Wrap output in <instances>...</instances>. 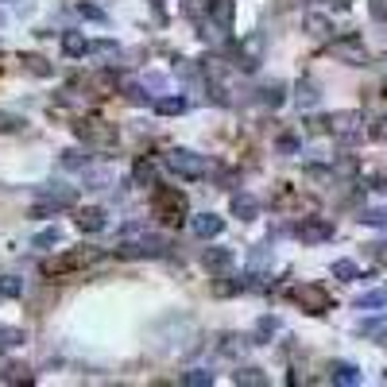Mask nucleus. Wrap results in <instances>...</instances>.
<instances>
[{
	"label": "nucleus",
	"instance_id": "31",
	"mask_svg": "<svg viewBox=\"0 0 387 387\" xmlns=\"http://www.w3.org/2000/svg\"><path fill=\"white\" fill-rule=\"evenodd\" d=\"M62 167H70V171L78 167V171H81V167H89V155H86V151H66V155H62Z\"/></svg>",
	"mask_w": 387,
	"mask_h": 387
},
{
	"label": "nucleus",
	"instance_id": "12",
	"mask_svg": "<svg viewBox=\"0 0 387 387\" xmlns=\"http://www.w3.org/2000/svg\"><path fill=\"white\" fill-rule=\"evenodd\" d=\"M329 380L341 383V387H357L360 383V368L349 364V360H333V364H329Z\"/></svg>",
	"mask_w": 387,
	"mask_h": 387
},
{
	"label": "nucleus",
	"instance_id": "34",
	"mask_svg": "<svg viewBox=\"0 0 387 387\" xmlns=\"http://www.w3.org/2000/svg\"><path fill=\"white\" fill-rule=\"evenodd\" d=\"M183 12H186V16H197V12H209V0H186V4H183Z\"/></svg>",
	"mask_w": 387,
	"mask_h": 387
},
{
	"label": "nucleus",
	"instance_id": "9",
	"mask_svg": "<svg viewBox=\"0 0 387 387\" xmlns=\"http://www.w3.org/2000/svg\"><path fill=\"white\" fill-rule=\"evenodd\" d=\"M202 267L221 275V271L233 267V248H202Z\"/></svg>",
	"mask_w": 387,
	"mask_h": 387
},
{
	"label": "nucleus",
	"instance_id": "24",
	"mask_svg": "<svg viewBox=\"0 0 387 387\" xmlns=\"http://www.w3.org/2000/svg\"><path fill=\"white\" fill-rule=\"evenodd\" d=\"M183 109H186L183 97H159V101H155V112H163V117H178Z\"/></svg>",
	"mask_w": 387,
	"mask_h": 387
},
{
	"label": "nucleus",
	"instance_id": "18",
	"mask_svg": "<svg viewBox=\"0 0 387 387\" xmlns=\"http://www.w3.org/2000/svg\"><path fill=\"white\" fill-rule=\"evenodd\" d=\"M267 267H271V248L267 244H256L248 252V271H267Z\"/></svg>",
	"mask_w": 387,
	"mask_h": 387
},
{
	"label": "nucleus",
	"instance_id": "7",
	"mask_svg": "<svg viewBox=\"0 0 387 387\" xmlns=\"http://www.w3.org/2000/svg\"><path fill=\"white\" fill-rule=\"evenodd\" d=\"M329 132L341 136V139H357L360 136V117L357 112H333V117H329Z\"/></svg>",
	"mask_w": 387,
	"mask_h": 387
},
{
	"label": "nucleus",
	"instance_id": "15",
	"mask_svg": "<svg viewBox=\"0 0 387 387\" xmlns=\"http://www.w3.org/2000/svg\"><path fill=\"white\" fill-rule=\"evenodd\" d=\"M302 28H306L314 39H329V35H333V23H329V16H322V12H306Z\"/></svg>",
	"mask_w": 387,
	"mask_h": 387
},
{
	"label": "nucleus",
	"instance_id": "39",
	"mask_svg": "<svg viewBox=\"0 0 387 387\" xmlns=\"http://www.w3.org/2000/svg\"><path fill=\"white\" fill-rule=\"evenodd\" d=\"M372 139H387V117L376 120V128H372Z\"/></svg>",
	"mask_w": 387,
	"mask_h": 387
},
{
	"label": "nucleus",
	"instance_id": "8",
	"mask_svg": "<svg viewBox=\"0 0 387 387\" xmlns=\"http://www.w3.org/2000/svg\"><path fill=\"white\" fill-rule=\"evenodd\" d=\"M74 132L81 139H89V144H109L112 139V128L101 125V120H74Z\"/></svg>",
	"mask_w": 387,
	"mask_h": 387
},
{
	"label": "nucleus",
	"instance_id": "28",
	"mask_svg": "<svg viewBox=\"0 0 387 387\" xmlns=\"http://www.w3.org/2000/svg\"><path fill=\"white\" fill-rule=\"evenodd\" d=\"M28 333L23 329H0V349H12V345H23Z\"/></svg>",
	"mask_w": 387,
	"mask_h": 387
},
{
	"label": "nucleus",
	"instance_id": "1",
	"mask_svg": "<svg viewBox=\"0 0 387 387\" xmlns=\"http://www.w3.org/2000/svg\"><path fill=\"white\" fill-rule=\"evenodd\" d=\"M287 299L299 302L306 314H325V310L333 306V299L325 294V287H318V283H299V287H291V291H287Z\"/></svg>",
	"mask_w": 387,
	"mask_h": 387
},
{
	"label": "nucleus",
	"instance_id": "42",
	"mask_svg": "<svg viewBox=\"0 0 387 387\" xmlns=\"http://www.w3.org/2000/svg\"><path fill=\"white\" fill-rule=\"evenodd\" d=\"M383 380H387V372H383Z\"/></svg>",
	"mask_w": 387,
	"mask_h": 387
},
{
	"label": "nucleus",
	"instance_id": "14",
	"mask_svg": "<svg viewBox=\"0 0 387 387\" xmlns=\"http://www.w3.org/2000/svg\"><path fill=\"white\" fill-rule=\"evenodd\" d=\"M74 225H78L81 233H101V229H105V209H97V205H86V209H78Z\"/></svg>",
	"mask_w": 387,
	"mask_h": 387
},
{
	"label": "nucleus",
	"instance_id": "41",
	"mask_svg": "<svg viewBox=\"0 0 387 387\" xmlns=\"http://www.w3.org/2000/svg\"><path fill=\"white\" fill-rule=\"evenodd\" d=\"M0 23H4V16H0Z\"/></svg>",
	"mask_w": 387,
	"mask_h": 387
},
{
	"label": "nucleus",
	"instance_id": "10",
	"mask_svg": "<svg viewBox=\"0 0 387 387\" xmlns=\"http://www.w3.org/2000/svg\"><path fill=\"white\" fill-rule=\"evenodd\" d=\"M229 209H233L236 221H256V217H260V202H256L252 194H233Z\"/></svg>",
	"mask_w": 387,
	"mask_h": 387
},
{
	"label": "nucleus",
	"instance_id": "40",
	"mask_svg": "<svg viewBox=\"0 0 387 387\" xmlns=\"http://www.w3.org/2000/svg\"><path fill=\"white\" fill-rule=\"evenodd\" d=\"M349 4H352V0H329V8H337V12H345Z\"/></svg>",
	"mask_w": 387,
	"mask_h": 387
},
{
	"label": "nucleus",
	"instance_id": "22",
	"mask_svg": "<svg viewBox=\"0 0 387 387\" xmlns=\"http://www.w3.org/2000/svg\"><path fill=\"white\" fill-rule=\"evenodd\" d=\"M275 151H279V155H299V151H302V139L294 136V132H283V136L275 139Z\"/></svg>",
	"mask_w": 387,
	"mask_h": 387
},
{
	"label": "nucleus",
	"instance_id": "11",
	"mask_svg": "<svg viewBox=\"0 0 387 387\" xmlns=\"http://www.w3.org/2000/svg\"><path fill=\"white\" fill-rule=\"evenodd\" d=\"M190 229H194V236H197V241H213V236H221L225 221H221V217H213V213H202V217H194V221H190Z\"/></svg>",
	"mask_w": 387,
	"mask_h": 387
},
{
	"label": "nucleus",
	"instance_id": "2",
	"mask_svg": "<svg viewBox=\"0 0 387 387\" xmlns=\"http://www.w3.org/2000/svg\"><path fill=\"white\" fill-rule=\"evenodd\" d=\"M163 167H167L171 175H178V178H202L205 159L194 155V151H186V147H175V151L163 155Z\"/></svg>",
	"mask_w": 387,
	"mask_h": 387
},
{
	"label": "nucleus",
	"instance_id": "19",
	"mask_svg": "<svg viewBox=\"0 0 387 387\" xmlns=\"http://www.w3.org/2000/svg\"><path fill=\"white\" fill-rule=\"evenodd\" d=\"M209 16L221 28H229V23H233V0H209Z\"/></svg>",
	"mask_w": 387,
	"mask_h": 387
},
{
	"label": "nucleus",
	"instance_id": "16",
	"mask_svg": "<svg viewBox=\"0 0 387 387\" xmlns=\"http://www.w3.org/2000/svg\"><path fill=\"white\" fill-rule=\"evenodd\" d=\"M294 105H299V109H314L318 105V86L314 81H299V86H294Z\"/></svg>",
	"mask_w": 387,
	"mask_h": 387
},
{
	"label": "nucleus",
	"instance_id": "3",
	"mask_svg": "<svg viewBox=\"0 0 387 387\" xmlns=\"http://www.w3.org/2000/svg\"><path fill=\"white\" fill-rule=\"evenodd\" d=\"M163 248H167V241L163 236H147V233H139V236H132V241L120 244V256L125 260H159L163 256Z\"/></svg>",
	"mask_w": 387,
	"mask_h": 387
},
{
	"label": "nucleus",
	"instance_id": "35",
	"mask_svg": "<svg viewBox=\"0 0 387 387\" xmlns=\"http://www.w3.org/2000/svg\"><path fill=\"white\" fill-rule=\"evenodd\" d=\"M183 383H190V387H197V383H213V376H209V372H186Z\"/></svg>",
	"mask_w": 387,
	"mask_h": 387
},
{
	"label": "nucleus",
	"instance_id": "17",
	"mask_svg": "<svg viewBox=\"0 0 387 387\" xmlns=\"http://www.w3.org/2000/svg\"><path fill=\"white\" fill-rule=\"evenodd\" d=\"M357 329H360L364 337H376V341L387 345V314H383V318H368V322H360Z\"/></svg>",
	"mask_w": 387,
	"mask_h": 387
},
{
	"label": "nucleus",
	"instance_id": "5",
	"mask_svg": "<svg viewBox=\"0 0 387 387\" xmlns=\"http://www.w3.org/2000/svg\"><path fill=\"white\" fill-rule=\"evenodd\" d=\"M294 236H299L302 244H325L329 236H333V225H329L325 217H306L302 225H294Z\"/></svg>",
	"mask_w": 387,
	"mask_h": 387
},
{
	"label": "nucleus",
	"instance_id": "36",
	"mask_svg": "<svg viewBox=\"0 0 387 387\" xmlns=\"http://www.w3.org/2000/svg\"><path fill=\"white\" fill-rule=\"evenodd\" d=\"M78 12L86 16V20H105V12H101L97 4H78Z\"/></svg>",
	"mask_w": 387,
	"mask_h": 387
},
{
	"label": "nucleus",
	"instance_id": "30",
	"mask_svg": "<svg viewBox=\"0 0 387 387\" xmlns=\"http://www.w3.org/2000/svg\"><path fill=\"white\" fill-rule=\"evenodd\" d=\"M59 241H62V233H59V229H43V233H39L31 244H35V248H51V244H59Z\"/></svg>",
	"mask_w": 387,
	"mask_h": 387
},
{
	"label": "nucleus",
	"instance_id": "4",
	"mask_svg": "<svg viewBox=\"0 0 387 387\" xmlns=\"http://www.w3.org/2000/svg\"><path fill=\"white\" fill-rule=\"evenodd\" d=\"M155 213H159L163 221H171V225H175V221H183V213H186V197L178 194V190H155Z\"/></svg>",
	"mask_w": 387,
	"mask_h": 387
},
{
	"label": "nucleus",
	"instance_id": "27",
	"mask_svg": "<svg viewBox=\"0 0 387 387\" xmlns=\"http://www.w3.org/2000/svg\"><path fill=\"white\" fill-rule=\"evenodd\" d=\"M62 51L70 54V59H78V54H86V51H89V43H86L81 35H74V31H70V35L62 39Z\"/></svg>",
	"mask_w": 387,
	"mask_h": 387
},
{
	"label": "nucleus",
	"instance_id": "33",
	"mask_svg": "<svg viewBox=\"0 0 387 387\" xmlns=\"http://www.w3.org/2000/svg\"><path fill=\"white\" fill-rule=\"evenodd\" d=\"M275 329H279V322H275V318H263V322L256 325V337H260V341H267V337L275 333Z\"/></svg>",
	"mask_w": 387,
	"mask_h": 387
},
{
	"label": "nucleus",
	"instance_id": "23",
	"mask_svg": "<svg viewBox=\"0 0 387 387\" xmlns=\"http://www.w3.org/2000/svg\"><path fill=\"white\" fill-rule=\"evenodd\" d=\"M329 271H333V279H341V283H352V279L360 275L352 260H333V267H329Z\"/></svg>",
	"mask_w": 387,
	"mask_h": 387
},
{
	"label": "nucleus",
	"instance_id": "20",
	"mask_svg": "<svg viewBox=\"0 0 387 387\" xmlns=\"http://www.w3.org/2000/svg\"><path fill=\"white\" fill-rule=\"evenodd\" d=\"M233 383H244V387H263V383H267V376H263L260 368H241V372H233Z\"/></svg>",
	"mask_w": 387,
	"mask_h": 387
},
{
	"label": "nucleus",
	"instance_id": "25",
	"mask_svg": "<svg viewBox=\"0 0 387 387\" xmlns=\"http://www.w3.org/2000/svg\"><path fill=\"white\" fill-rule=\"evenodd\" d=\"M23 294V279L20 275H4L0 279V299H20Z\"/></svg>",
	"mask_w": 387,
	"mask_h": 387
},
{
	"label": "nucleus",
	"instance_id": "21",
	"mask_svg": "<svg viewBox=\"0 0 387 387\" xmlns=\"http://www.w3.org/2000/svg\"><path fill=\"white\" fill-rule=\"evenodd\" d=\"M376 306H387V287H380V291H368L357 299V310H376Z\"/></svg>",
	"mask_w": 387,
	"mask_h": 387
},
{
	"label": "nucleus",
	"instance_id": "37",
	"mask_svg": "<svg viewBox=\"0 0 387 387\" xmlns=\"http://www.w3.org/2000/svg\"><path fill=\"white\" fill-rule=\"evenodd\" d=\"M23 62H28L31 74H51V62H43V59H23Z\"/></svg>",
	"mask_w": 387,
	"mask_h": 387
},
{
	"label": "nucleus",
	"instance_id": "38",
	"mask_svg": "<svg viewBox=\"0 0 387 387\" xmlns=\"http://www.w3.org/2000/svg\"><path fill=\"white\" fill-rule=\"evenodd\" d=\"M144 86H147V89H167V78H159V74H147Z\"/></svg>",
	"mask_w": 387,
	"mask_h": 387
},
{
	"label": "nucleus",
	"instance_id": "6",
	"mask_svg": "<svg viewBox=\"0 0 387 387\" xmlns=\"http://www.w3.org/2000/svg\"><path fill=\"white\" fill-rule=\"evenodd\" d=\"M329 54L349 66H368V51L357 43V39H341V43H329Z\"/></svg>",
	"mask_w": 387,
	"mask_h": 387
},
{
	"label": "nucleus",
	"instance_id": "13",
	"mask_svg": "<svg viewBox=\"0 0 387 387\" xmlns=\"http://www.w3.org/2000/svg\"><path fill=\"white\" fill-rule=\"evenodd\" d=\"M97 252H70V256H62V260H51V263H43V271L47 275H62V271H70V267H81V263H89Z\"/></svg>",
	"mask_w": 387,
	"mask_h": 387
},
{
	"label": "nucleus",
	"instance_id": "29",
	"mask_svg": "<svg viewBox=\"0 0 387 387\" xmlns=\"http://www.w3.org/2000/svg\"><path fill=\"white\" fill-rule=\"evenodd\" d=\"M360 221L372 225V229H387V209H364V213H360Z\"/></svg>",
	"mask_w": 387,
	"mask_h": 387
},
{
	"label": "nucleus",
	"instance_id": "32",
	"mask_svg": "<svg viewBox=\"0 0 387 387\" xmlns=\"http://www.w3.org/2000/svg\"><path fill=\"white\" fill-rule=\"evenodd\" d=\"M20 128H23L20 117H12V112H0V132H20Z\"/></svg>",
	"mask_w": 387,
	"mask_h": 387
},
{
	"label": "nucleus",
	"instance_id": "26",
	"mask_svg": "<svg viewBox=\"0 0 387 387\" xmlns=\"http://www.w3.org/2000/svg\"><path fill=\"white\" fill-rule=\"evenodd\" d=\"M132 178H136L139 186H155V167L147 159H139L136 167H132Z\"/></svg>",
	"mask_w": 387,
	"mask_h": 387
}]
</instances>
